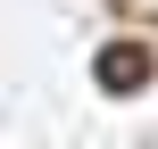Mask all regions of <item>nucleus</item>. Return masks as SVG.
I'll return each mask as SVG.
<instances>
[{
    "label": "nucleus",
    "mask_w": 158,
    "mask_h": 149,
    "mask_svg": "<svg viewBox=\"0 0 158 149\" xmlns=\"http://www.w3.org/2000/svg\"><path fill=\"white\" fill-rule=\"evenodd\" d=\"M100 83H108V91H133V83H142V50H108V58H100Z\"/></svg>",
    "instance_id": "nucleus-1"
}]
</instances>
